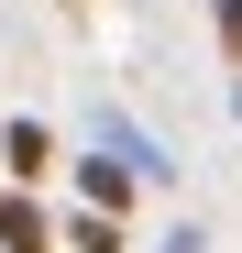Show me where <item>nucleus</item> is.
<instances>
[{
    "mask_svg": "<svg viewBox=\"0 0 242 253\" xmlns=\"http://www.w3.org/2000/svg\"><path fill=\"white\" fill-rule=\"evenodd\" d=\"M66 176H77V198H88V209H110V220H121V209H132V198H143V165H121L110 143H99V154H77Z\"/></svg>",
    "mask_w": 242,
    "mask_h": 253,
    "instance_id": "nucleus-1",
    "label": "nucleus"
},
{
    "mask_svg": "<svg viewBox=\"0 0 242 253\" xmlns=\"http://www.w3.org/2000/svg\"><path fill=\"white\" fill-rule=\"evenodd\" d=\"M55 165H66V154H55L44 121H11V132H0V176H11V187H44Z\"/></svg>",
    "mask_w": 242,
    "mask_h": 253,
    "instance_id": "nucleus-2",
    "label": "nucleus"
},
{
    "mask_svg": "<svg viewBox=\"0 0 242 253\" xmlns=\"http://www.w3.org/2000/svg\"><path fill=\"white\" fill-rule=\"evenodd\" d=\"M0 253H55V209L33 187H0Z\"/></svg>",
    "mask_w": 242,
    "mask_h": 253,
    "instance_id": "nucleus-3",
    "label": "nucleus"
},
{
    "mask_svg": "<svg viewBox=\"0 0 242 253\" xmlns=\"http://www.w3.org/2000/svg\"><path fill=\"white\" fill-rule=\"evenodd\" d=\"M99 143H110L121 165H143V187H165V176H176V165H165V143H154V132H132L121 110H99Z\"/></svg>",
    "mask_w": 242,
    "mask_h": 253,
    "instance_id": "nucleus-4",
    "label": "nucleus"
},
{
    "mask_svg": "<svg viewBox=\"0 0 242 253\" xmlns=\"http://www.w3.org/2000/svg\"><path fill=\"white\" fill-rule=\"evenodd\" d=\"M66 253H132V242H121V220H110V209H77V220L55 231Z\"/></svg>",
    "mask_w": 242,
    "mask_h": 253,
    "instance_id": "nucleus-5",
    "label": "nucleus"
},
{
    "mask_svg": "<svg viewBox=\"0 0 242 253\" xmlns=\"http://www.w3.org/2000/svg\"><path fill=\"white\" fill-rule=\"evenodd\" d=\"M209 22H220V55L242 66V0H209Z\"/></svg>",
    "mask_w": 242,
    "mask_h": 253,
    "instance_id": "nucleus-6",
    "label": "nucleus"
},
{
    "mask_svg": "<svg viewBox=\"0 0 242 253\" xmlns=\"http://www.w3.org/2000/svg\"><path fill=\"white\" fill-rule=\"evenodd\" d=\"M154 253H209V242H198V231H165V242H154Z\"/></svg>",
    "mask_w": 242,
    "mask_h": 253,
    "instance_id": "nucleus-7",
    "label": "nucleus"
},
{
    "mask_svg": "<svg viewBox=\"0 0 242 253\" xmlns=\"http://www.w3.org/2000/svg\"><path fill=\"white\" fill-rule=\"evenodd\" d=\"M231 121H242V88H231Z\"/></svg>",
    "mask_w": 242,
    "mask_h": 253,
    "instance_id": "nucleus-8",
    "label": "nucleus"
}]
</instances>
